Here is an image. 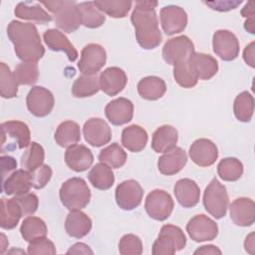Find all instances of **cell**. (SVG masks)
<instances>
[{
  "label": "cell",
  "mask_w": 255,
  "mask_h": 255,
  "mask_svg": "<svg viewBox=\"0 0 255 255\" xmlns=\"http://www.w3.org/2000/svg\"><path fill=\"white\" fill-rule=\"evenodd\" d=\"M157 4V1H136L135 8L130 16L135 31V39L138 45L145 50L156 48L162 40L154 10Z\"/></svg>",
  "instance_id": "cell-1"
},
{
  "label": "cell",
  "mask_w": 255,
  "mask_h": 255,
  "mask_svg": "<svg viewBox=\"0 0 255 255\" xmlns=\"http://www.w3.org/2000/svg\"><path fill=\"white\" fill-rule=\"evenodd\" d=\"M194 52L192 41L185 35L171 38L165 42L162 48V58L169 64L174 65L178 62L187 60Z\"/></svg>",
  "instance_id": "cell-9"
},
{
  "label": "cell",
  "mask_w": 255,
  "mask_h": 255,
  "mask_svg": "<svg viewBox=\"0 0 255 255\" xmlns=\"http://www.w3.org/2000/svg\"><path fill=\"white\" fill-rule=\"evenodd\" d=\"M244 28L247 32L251 34L255 33V16L247 18V20L244 23Z\"/></svg>",
  "instance_id": "cell-57"
},
{
  "label": "cell",
  "mask_w": 255,
  "mask_h": 255,
  "mask_svg": "<svg viewBox=\"0 0 255 255\" xmlns=\"http://www.w3.org/2000/svg\"><path fill=\"white\" fill-rule=\"evenodd\" d=\"M244 247L245 250L249 253V254H255V241H254V233H250L245 241H244Z\"/></svg>",
  "instance_id": "cell-56"
},
{
  "label": "cell",
  "mask_w": 255,
  "mask_h": 255,
  "mask_svg": "<svg viewBox=\"0 0 255 255\" xmlns=\"http://www.w3.org/2000/svg\"><path fill=\"white\" fill-rule=\"evenodd\" d=\"M12 198L20 205L23 216L34 214L39 205L38 196L32 192H27L20 195H14Z\"/></svg>",
  "instance_id": "cell-48"
},
{
  "label": "cell",
  "mask_w": 255,
  "mask_h": 255,
  "mask_svg": "<svg viewBox=\"0 0 255 255\" xmlns=\"http://www.w3.org/2000/svg\"><path fill=\"white\" fill-rule=\"evenodd\" d=\"M254 5L255 2L254 1H250L248 3L245 4V6L242 8L241 10V15L245 18H250V17H254L255 16V9H254Z\"/></svg>",
  "instance_id": "cell-55"
},
{
  "label": "cell",
  "mask_w": 255,
  "mask_h": 255,
  "mask_svg": "<svg viewBox=\"0 0 255 255\" xmlns=\"http://www.w3.org/2000/svg\"><path fill=\"white\" fill-rule=\"evenodd\" d=\"M81 139L80 126L73 121L61 123L55 132V140L62 147H69L77 144Z\"/></svg>",
  "instance_id": "cell-32"
},
{
  "label": "cell",
  "mask_w": 255,
  "mask_h": 255,
  "mask_svg": "<svg viewBox=\"0 0 255 255\" xmlns=\"http://www.w3.org/2000/svg\"><path fill=\"white\" fill-rule=\"evenodd\" d=\"M19 85H34L39 78L37 62H21L13 72Z\"/></svg>",
  "instance_id": "cell-44"
},
{
  "label": "cell",
  "mask_w": 255,
  "mask_h": 255,
  "mask_svg": "<svg viewBox=\"0 0 255 255\" xmlns=\"http://www.w3.org/2000/svg\"><path fill=\"white\" fill-rule=\"evenodd\" d=\"M54 16L56 26L66 33H73L82 25L78 3L68 0L41 2Z\"/></svg>",
  "instance_id": "cell-3"
},
{
  "label": "cell",
  "mask_w": 255,
  "mask_h": 255,
  "mask_svg": "<svg viewBox=\"0 0 255 255\" xmlns=\"http://www.w3.org/2000/svg\"><path fill=\"white\" fill-rule=\"evenodd\" d=\"M93 250L85 243H76L67 251V254H93Z\"/></svg>",
  "instance_id": "cell-53"
},
{
  "label": "cell",
  "mask_w": 255,
  "mask_h": 255,
  "mask_svg": "<svg viewBox=\"0 0 255 255\" xmlns=\"http://www.w3.org/2000/svg\"><path fill=\"white\" fill-rule=\"evenodd\" d=\"M138 95L147 101L160 99L166 92L164 81L156 76H147L142 78L137 84Z\"/></svg>",
  "instance_id": "cell-29"
},
{
  "label": "cell",
  "mask_w": 255,
  "mask_h": 255,
  "mask_svg": "<svg viewBox=\"0 0 255 255\" xmlns=\"http://www.w3.org/2000/svg\"><path fill=\"white\" fill-rule=\"evenodd\" d=\"M78 8L82 18V24L87 28H99L101 27L105 21L106 16L103 12H101L94 2H82L78 4Z\"/></svg>",
  "instance_id": "cell-36"
},
{
  "label": "cell",
  "mask_w": 255,
  "mask_h": 255,
  "mask_svg": "<svg viewBox=\"0 0 255 255\" xmlns=\"http://www.w3.org/2000/svg\"><path fill=\"white\" fill-rule=\"evenodd\" d=\"M100 89L108 96H116L121 93L128 83V77L119 67H110L104 70L99 77Z\"/></svg>",
  "instance_id": "cell-17"
},
{
  "label": "cell",
  "mask_w": 255,
  "mask_h": 255,
  "mask_svg": "<svg viewBox=\"0 0 255 255\" xmlns=\"http://www.w3.org/2000/svg\"><path fill=\"white\" fill-rule=\"evenodd\" d=\"M62 204L69 210H81L91 200V190L81 177H72L66 180L59 191Z\"/></svg>",
  "instance_id": "cell-4"
},
{
  "label": "cell",
  "mask_w": 255,
  "mask_h": 255,
  "mask_svg": "<svg viewBox=\"0 0 255 255\" xmlns=\"http://www.w3.org/2000/svg\"><path fill=\"white\" fill-rule=\"evenodd\" d=\"M0 159L2 166V180H4L8 174L17 167V162L14 157L9 155H2Z\"/></svg>",
  "instance_id": "cell-51"
},
{
  "label": "cell",
  "mask_w": 255,
  "mask_h": 255,
  "mask_svg": "<svg viewBox=\"0 0 255 255\" xmlns=\"http://www.w3.org/2000/svg\"><path fill=\"white\" fill-rule=\"evenodd\" d=\"M7 35L16 56L23 62H38L44 56L45 48L34 24L13 20L7 27Z\"/></svg>",
  "instance_id": "cell-2"
},
{
  "label": "cell",
  "mask_w": 255,
  "mask_h": 255,
  "mask_svg": "<svg viewBox=\"0 0 255 255\" xmlns=\"http://www.w3.org/2000/svg\"><path fill=\"white\" fill-rule=\"evenodd\" d=\"M173 78L180 87L185 89L193 88L198 82V78L188 65V59L173 65Z\"/></svg>",
  "instance_id": "cell-45"
},
{
  "label": "cell",
  "mask_w": 255,
  "mask_h": 255,
  "mask_svg": "<svg viewBox=\"0 0 255 255\" xmlns=\"http://www.w3.org/2000/svg\"><path fill=\"white\" fill-rule=\"evenodd\" d=\"M119 252L122 255H140L142 253L141 240L134 234L124 235L119 243Z\"/></svg>",
  "instance_id": "cell-46"
},
{
  "label": "cell",
  "mask_w": 255,
  "mask_h": 255,
  "mask_svg": "<svg viewBox=\"0 0 255 255\" xmlns=\"http://www.w3.org/2000/svg\"><path fill=\"white\" fill-rule=\"evenodd\" d=\"M45 44L49 49L56 52H64L69 61L75 62L78 58V52L74 45L69 41V39L58 29H48L43 35Z\"/></svg>",
  "instance_id": "cell-24"
},
{
  "label": "cell",
  "mask_w": 255,
  "mask_h": 255,
  "mask_svg": "<svg viewBox=\"0 0 255 255\" xmlns=\"http://www.w3.org/2000/svg\"><path fill=\"white\" fill-rule=\"evenodd\" d=\"M230 218L238 226H250L255 221V203L247 197L236 198L230 205Z\"/></svg>",
  "instance_id": "cell-20"
},
{
  "label": "cell",
  "mask_w": 255,
  "mask_h": 255,
  "mask_svg": "<svg viewBox=\"0 0 255 255\" xmlns=\"http://www.w3.org/2000/svg\"><path fill=\"white\" fill-rule=\"evenodd\" d=\"M88 178L95 188L101 190L111 188L115 182V175L112 167L104 162H99L94 165L88 174Z\"/></svg>",
  "instance_id": "cell-33"
},
{
  "label": "cell",
  "mask_w": 255,
  "mask_h": 255,
  "mask_svg": "<svg viewBox=\"0 0 255 255\" xmlns=\"http://www.w3.org/2000/svg\"><path fill=\"white\" fill-rule=\"evenodd\" d=\"M18 82L13 72L5 63L0 64V94L4 99H12L17 96Z\"/></svg>",
  "instance_id": "cell-43"
},
{
  "label": "cell",
  "mask_w": 255,
  "mask_h": 255,
  "mask_svg": "<svg viewBox=\"0 0 255 255\" xmlns=\"http://www.w3.org/2000/svg\"><path fill=\"white\" fill-rule=\"evenodd\" d=\"M189 156L198 166L212 165L218 157V149L215 143L208 138H198L189 147Z\"/></svg>",
  "instance_id": "cell-16"
},
{
  "label": "cell",
  "mask_w": 255,
  "mask_h": 255,
  "mask_svg": "<svg viewBox=\"0 0 255 255\" xmlns=\"http://www.w3.org/2000/svg\"><path fill=\"white\" fill-rule=\"evenodd\" d=\"M147 139L146 130L137 125L128 126L122 131V143L131 152L141 151L145 147Z\"/></svg>",
  "instance_id": "cell-28"
},
{
  "label": "cell",
  "mask_w": 255,
  "mask_h": 255,
  "mask_svg": "<svg viewBox=\"0 0 255 255\" xmlns=\"http://www.w3.org/2000/svg\"><path fill=\"white\" fill-rule=\"evenodd\" d=\"M94 3L101 12L113 18L126 17L132 4L129 0H96Z\"/></svg>",
  "instance_id": "cell-40"
},
{
  "label": "cell",
  "mask_w": 255,
  "mask_h": 255,
  "mask_svg": "<svg viewBox=\"0 0 255 255\" xmlns=\"http://www.w3.org/2000/svg\"><path fill=\"white\" fill-rule=\"evenodd\" d=\"M174 207V202L170 194L162 189H154L145 198L144 208L147 215L157 221L167 219Z\"/></svg>",
  "instance_id": "cell-7"
},
{
  "label": "cell",
  "mask_w": 255,
  "mask_h": 255,
  "mask_svg": "<svg viewBox=\"0 0 255 255\" xmlns=\"http://www.w3.org/2000/svg\"><path fill=\"white\" fill-rule=\"evenodd\" d=\"M217 173L224 181H236L243 174V164L235 157L222 158L217 165Z\"/></svg>",
  "instance_id": "cell-42"
},
{
  "label": "cell",
  "mask_w": 255,
  "mask_h": 255,
  "mask_svg": "<svg viewBox=\"0 0 255 255\" xmlns=\"http://www.w3.org/2000/svg\"><path fill=\"white\" fill-rule=\"evenodd\" d=\"M107 61V54L103 46L95 43L86 45L81 52L78 69L83 75H97Z\"/></svg>",
  "instance_id": "cell-8"
},
{
  "label": "cell",
  "mask_w": 255,
  "mask_h": 255,
  "mask_svg": "<svg viewBox=\"0 0 255 255\" xmlns=\"http://www.w3.org/2000/svg\"><path fill=\"white\" fill-rule=\"evenodd\" d=\"M100 91V83L97 75H82L72 86V94L76 98H87Z\"/></svg>",
  "instance_id": "cell-38"
},
{
  "label": "cell",
  "mask_w": 255,
  "mask_h": 255,
  "mask_svg": "<svg viewBox=\"0 0 255 255\" xmlns=\"http://www.w3.org/2000/svg\"><path fill=\"white\" fill-rule=\"evenodd\" d=\"M20 232L23 239L30 242L39 237H46L48 234V228L43 219L36 216H28L23 220Z\"/></svg>",
  "instance_id": "cell-35"
},
{
  "label": "cell",
  "mask_w": 255,
  "mask_h": 255,
  "mask_svg": "<svg viewBox=\"0 0 255 255\" xmlns=\"http://www.w3.org/2000/svg\"><path fill=\"white\" fill-rule=\"evenodd\" d=\"M22 216L21 207L13 198L6 199L3 197L1 199V228L7 230L15 228Z\"/></svg>",
  "instance_id": "cell-34"
},
{
  "label": "cell",
  "mask_w": 255,
  "mask_h": 255,
  "mask_svg": "<svg viewBox=\"0 0 255 255\" xmlns=\"http://www.w3.org/2000/svg\"><path fill=\"white\" fill-rule=\"evenodd\" d=\"M221 250L214 246V245H204V246H201L199 247L198 249H196L194 251V254L197 255V254H203V255H206V254H221Z\"/></svg>",
  "instance_id": "cell-54"
},
{
  "label": "cell",
  "mask_w": 255,
  "mask_h": 255,
  "mask_svg": "<svg viewBox=\"0 0 255 255\" xmlns=\"http://www.w3.org/2000/svg\"><path fill=\"white\" fill-rule=\"evenodd\" d=\"M2 135H9L17 140L18 147H28L31 143V133L28 126L20 121H8L1 124Z\"/></svg>",
  "instance_id": "cell-31"
},
{
  "label": "cell",
  "mask_w": 255,
  "mask_h": 255,
  "mask_svg": "<svg viewBox=\"0 0 255 255\" xmlns=\"http://www.w3.org/2000/svg\"><path fill=\"white\" fill-rule=\"evenodd\" d=\"M178 132L175 128L169 125L160 126L152 134L151 148L155 152H166L176 146Z\"/></svg>",
  "instance_id": "cell-27"
},
{
  "label": "cell",
  "mask_w": 255,
  "mask_h": 255,
  "mask_svg": "<svg viewBox=\"0 0 255 255\" xmlns=\"http://www.w3.org/2000/svg\"><path fill=\"white\" fill-rule=\"evenodd\" d=\"M189 237L195 242L213 240L218 234V226L214 220L204 214H197L186 224Z\"/></svg>",
  "instance_id": "cell-12"
},
{
  "label": "cell",
  "mask_w": 255,
  "mask_h": 255,
  "mask_svg": "<svg viewBox=\"0 0 255 255\" xmlns=\"http://www.w3.org/2000/svg\"><path fill=\"white\" fill-rule=\"evenodd\" d=\"M213 52L223 61H233L239 55V41L228 30H217L212 37Z\"/></svg>",
  "instance_id": "cell-13"
},
{
  "label": "cell",
  "mask_w": 255,
  "mask_h": 255,
  "mask_svg": "<svg viewBox=\"0 0 255 255\" xmlns=\"http://www.w3.org/2000/svg\"><path fill=\"white\" fill-rule=\"evenodd\" d=\"M229 198L226 187L214 177L206 186L203 193V205L205 210L215 219L226 215Z\"/></svg>",
  "instance_id": "cell-6"
},
{
  "label": "cell",
  "mask_w": 255,
  "mask_h": 255,
  "mask_svg": "<svg viewBox=\"0 0 255 255\" xmlns=\"http://www.w3.org/2000/svg\"><path fill=\"white\" fill-rule=\"evenodd\" d=\"M26 104L32 115L38 118H43L52 112L55 100L51 91L44 87L35 86L29 91L26 98Z\"/></svg>",
  "instance_id": "cell-10"
},
{
  "label": "cell",
  "mask_w": 255,
  "mask_h": 255,
  "mask_svg": "<svg viewBox=\"0 0 255 255\" xmlns=\"http://www.w3.org/2000/svg\"><path fill=\"white\" fill-rule=\"evenodd\" d=\"M105 115L114 126L128 124L133 117V105L126 98L115 99L106 106Z\"/></svg>",
  "instance_id": "cell-18"
},
{
  "label": "cell",
  "mask_w": 255,
  "mask_h": 255,
  "mask_svg": "<svg viewBox=\"0 0 255 255\" xmlns=\"http://www.w3.org/2000/svg\"><path fill=\"white\" fill-rule=\"evenodd\" d=\"M65 229L71 237L83 238L90 233L92 220L81 210H70L65 221Z\"/></svg>",
  "instance_id": "cell-26"
},
{
  "label": "cell",
  "mask_w": 255,
  "mask_h": 255,
  "mask_svg": "<svg viewBox=\"0 0 255 255\" xmlns=\"http://www.w3.org/2000/svg\"><path fill=\"white\" fill-rule=\"evenodd\" d=\"M44 159L45 150L43 146L36 141H32L21 156V166L28 171H32L41 166Z\"/></svg>",
  "instance_id": "cell-41"
},
{
  "label": "cell",
  "mask_w": 255,
  "mask_h": 255,
  "mask_svg": "<svg viewBox=\"0 0 255 255\" xmlns=\"http://www.w3.org/2000/svg\"><path fill=\"white\" fill-rule=\"evenodd\" d=\"M233 112L238 121L242 123L250 122L254 114L253 96L247 91L240 93L234 100Z\"/></svg>",
  "instance_id": "cell-37"
},
{
  "label": "cell",
  "mask_w": 255,
  "mask_h": 255,
  "mask_svg": "<svg viewBox=\"0 0 255 255\" xmlns=\"http://www.w3.org/2000/svg\"><path fill=\"white\" fill-rule=\"evenodd\" d=\"M1 241H2V244H1V249H0V253H4L7 245H8V242L6 240V236L2 233L1 234Z\"/></svg>",
  "instance_id": "cell-58"
},
{
  "label": "cell",
  "mask_w": 255,
  "mask_h": 255,
  "mask_svg": "<svg viewBox=\"0 0 255 255\" xmlns=\"http://www.w3.org/2000/svg\"><path fill=\"white\" fill-rule=\"evenodd\" d=\"M243 59L251 68L255 67V43L251 42L243 51Z\"/></svg>",
  "instance_id": "cell-52"
},
{
  "label": "cell",
  "mask_w": 255,
  "mask_h": 255,
  "mask_svg": "<svg viewBox=\"0 0 255 255\" xmlns=\"http://www.w3.org/2000/svg\"><path fill=\"white\" fill-rule=\"evenodd\" d=\"M127 152L117 142L108 145L99 153L100 161L106 163L112 168H120L124 166L127 161Z\"/></svg>",
  "instance_id": "cell-39"
},
{
  "label": "cell",
  "mask_w": 255,
  "mask_h": 255,
  "mask_svg": "<svg viewBox=\"0 0 255 255\" xmlns=\"http://www.w3.org/2000/svg\"><path fill=\"white\" fill-rule=\"evenodd\" d=\"M32 187L41 189L47 185L52 177V168L48 164H42L38 168L30 171Z\"/></svg>",
  "instance_id": "cell-49"
},
{
  "label": "cell",
  "mask_w": 255,
  "mask_h": 255,
  "mask_svg": "<svg viewBox=\"0 0 255 255\" xmlns=\"http://www.w3.org/2000/svg\"><path fill=\"white\" fill-rule=\"evenodd\" d=\"M83 133L86 141L95 147L107 144L112 138L110 126L106 121L100 118L88 120L83 127Z\"/></svg>",
  "instance_id": "cell-15"
},
{
  "label": "cell",
  "mask_w": 255,
  "mask_h": 255,
  "mask_svg": "<svg viewBox=\"0 0 255 255\" xmlns=\"http://www.w3.org/2000/svg\"><path fill=\"white\" fill-rule=\"evenodd\" d=\"M65 161L69 168L82 172L90 168L94 162V155L90 148L84 144H74L67 148Z\"/></svg>",
  "instance_id": "cell-19"
},
{
  "label": "cell",
  "mask_w": 255,
  "mask_h": 255,
  "mask_svg": "<svg viewBox=\"0 0 255 255\" xmlns=\"http://www.w3.org/2000/svg\"><path fill=\"white\" fill-rule=\"evenodd\" d=\"M14 13L23 20H32L38 24H46L52 20V16L46 12L39 3L20 2L16 5Z\"/></svg>",
  "instance_id": "cell-30"
},
{
  "label": "cell",
  "mask_w": 255,
  "mask_h": 255,
  "mask_svg": "<svg viewBox=\"0 0 255 255\" xmlns=\"http://www.w3.org/2000/svg\"><path fill=\"white\" fill-rule=\"evenodd\" d=\"M186 244V237L178 226L165 224L161 227L157 239L152 244L153 255H172L182 250Z\"/></svg>",
  "instance_id": "cell-5"
},
{
  "label": "cell",
  "mask_w": 255,
  "mask_h": 255,
  "mask_svg": "<svg viewBox=\"0 0 255 255\" xmlns=\"http://www.w3.org/2000/svg\"><path fill=\"white\" fill-rule=\"evenodd\" d=\"M116 202L124 210L136 208L143 196V189L134 179H128L121 182L116 188Z\"/></svg>",
  "instance_id": "cell-11"
},
{
  "label": "cell",
  "mask_w": 255,
  "mask_h": 255,
  "mask_svg": "<svg viewBox=\"0 0 255 255\" xmlns=\"http://www.w3.org/2000/svg\"><path fill=\"white\" fill-rule=\"evenodd\" d=\"M159 17L163 32L169 36L182 32L187 25L186 12L176 5L162 7Z\"/></svg>",
  "instance_id": "cell-14"
},
{
  "label": "cell",
  "mask_w": 255,
  "mask_h": 255,
  "mask_svg": "<svg viewBox=\"0 0 255 255\" xmlns=\"http://www.w3.org/2000/svg\"><path fill=\"white\" fill-rule=\"evenodd\" d=\"M173 192L178 203L185 207H194L200 198V189L197 183L189 178H181L176 181Z\"/></svg>",
  "instance_id": "cell-23"
},
{
  "label": "cell",
  "mask_w": 255,
  "mask_h": 255,
  "mask_svg": "<svg viewBox=\"0 0 255 255\" xmlns=\"http://www.w3.org/2000/svg\"><path fill=\"white\" fill-rule=\"evenodd\" d=\"M32 187L30 171L17 169L2 180V189L7 195H20L29 192Z\"/></svg>",
  "instance_id": "cell-25"
},
{
  "label": "cell",
  "mask_w": 255,
  "mask_h": 255,
  "mask_svg": "<svg viewBox=\"0 0 255 255\" xmlns=\"http://www.w3.org/2000/svg\"><path fill=\"white\" fill-rule=\"evenodd\" d=\"M187 162L186 152L178 146L163 152L157 161V168L164 175H173L179 172Z\"/></svg>",
  "instance_id": "cell-22"
},
{
  "label": "cell",
  "mask_w": 255,
  "mask_h": 255,
  "mask_svg": "<svg viewBox=\"0 0 255 255\" xmlns=\"http://www.w3.org/2000/svg\"><path fill=\"white\" fill-rule=\"evenodd\" d=\"M188 65L200 80H209L218 72L216 59L204 53L193 52L188 58Z\"/></svg>",
  "instance_id": "cell-21"
},
{
  "label": "cell",
  "mask_w": 255,
  "mask_h": 255,
  "mask_svg": "<svg viewBox=\"0 0 255 255\" xmlns=\"http://www.w3.org/2000/svg\"><path fill=\"white\" fill-rule=\"evenodd\" d=\"M27 251L31 255H54L57 252L54 243L47 237H39L30 241Z\"/></svg>",
  "instance_id": "cell-47"
},
{
  "label": "cell",
  "mask_w": 255,
  "mask_h": 255,
  "mask_svg": "<svg viewBox=\"0 0 255 255\" xmlns=\"http://www.w3.org/2000/svg\"><path fill=\"white\" fill-rule=\"evenodd\" d=\"M203 3L209 6L213 10L226 12V11L235 9L237 6L241 4V1H211V2H203Z\"/></svg>",
  "instance_id": "cell-50"
}]
</instances>
